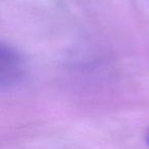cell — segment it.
Here are the masks:
<instances>
[{
    "mask_svg": "<svg viewBox=\"0 0 149 149\" xmlns=\"http://www.w3.org/2000/svg\"><path fill=\"white\" fill-rule=\"evenodd\" d=\"M23 74V62L15 50L1 47V87L15 84Z\"/></svg>",
    "mask_w": 149,
    "mask_h": 149,
    "instance_id": "cell-1",
    "label": "cell"
},
{
    "mask_svg": "<svg viewBox=\"0 0 149 149\" xmlns=\"http://www.w3.org/2000/svg\"><path fill=\"white\" fill-rule=\"evenodd\" d=\"M145 139H146L147 144L149 145V128H148V130H147V132H146V135H145Z\"/></svg>",
    "mask_w": 149,
    "mask_h": 149,
    "instance_id": "cell-2",
    "label": "cell"
}]
</instances>
